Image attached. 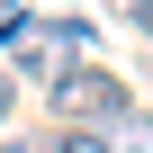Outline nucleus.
<instances>
[{
  "mask_svg": "<svg viewBox=\"0 0 153 153\" xmlns=\"http://www.w3.org/2000/svg\"><path fill=\"white\" fill-rule=\"evenodd\" d=\"M45 99H54V117H63V126H108V117L126 108V81H117V72H99V63H72Z\"/></svg>",
  "mask_w": 153,
  "mask_h": 153,
  "instance_id": "f257e3e1",
  "label": "nucleus"
},
{
  "mask_svg": "<svg viewBox=\"0 0 153 153\" xmlns=\"http://www.w3.org/2000/svg\"><path fill=\"white\" fill-rule=\"evenodd\" d=\"M81 45H90V27H81V18H54V27H36V18H27V27H18V72L54 90L63 72L81 63Z\"/></svg>",
  "mask_w": 153,
  "mask_h": 153,
  "instance_id": "f03ea898",
  "label": "nucleus"
},
{
  "mask_svg": "<svg viewBox=\"0 0 153 153\" xmlns=\"http://www.w3.org/2000/svg\"><path fill=\"white\" fill-rule=\"evenodd\" d=\"M36 153H117V144H108L99 126H54V135H45Z\"/></svg>",
  "mask_w": 153,
  "mask_h": 153,
  "instance_id": "7ed1b4c3",
  "label": "nucleus"
},
{
  "mask_svg": "<svg viewBox=\"0 0 153 153\" xmlns=\"http://www.w3.org/2000/svg\"><path fill=\"white\" fill-rule=\"evenodd\" d=\"M18 27H27V0H0V45H18Z\"/></svg>",
  "mask_w": 153,
  "mask_h": 153,
  "instance_id": "20e7f679",
  "label": "nucleus"
},
{
  "mask_svg": "<svg viewBox=\"0 0 153 153\" xmlns=\"http://www.w3.org/2000/svg\"><path fill=\"white\" fill-rule=\"evenodd\" d=\"M126 18H135V27H144V36H153V0H126Z\"/></svg>",
  "mask_w": 153,
  "mask_h": 153,
  "instance_id": "39448f33",
  "label": "nucleus"
},
{
  "mask_svg": "<svg viewBox=\"0 0 153 153\" xmlns=\"http://www.w3.org/2000/svg\"><path fill=\"white\" fill-rule=\"evenodd\" d=\"M9 99H18V81H9V72H0V126H9Z\"/></svg>",
  "mask_w": 153,
  "mask_h": 153,
  "instance_id": "423d86ee",
  "label": "nucleus"
},
{
  "mask_svg": "<svg viewBox=\"0 0 153 153\" xmlns=\"http://www.w3.org/2000/svg\"><path fill=\"white\" fill-rule=\"evenodd\" d=\"M0 153H36V144H0Z\"/></svg>",
  "mask_w": 153,
  "mask_h": 153,
  "instance_id": "0eeeda50",
  "label": "nucleus"
},
{
  "mask_svg": "<svg viewBox=\"0 0 153 153\" xmlns=\"http://www.w3.org/2000/svg\"><path fill=\"white\" fill-rule=\"evenodd\" d=\"M117 9H126V0H117Z\"/></svg>",
  "mask_w": 153,
  "mask_h": 153,
  "instance_id": "6e6552de",
  "label": "nucleus"
}]
</instances>
